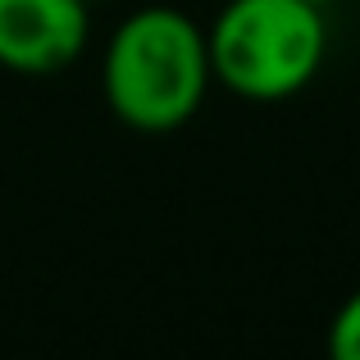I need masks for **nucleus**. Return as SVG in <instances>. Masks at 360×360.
<instances>
[{
    "instance_id": "nucleus-1",
    "label": "nucleus",
    "mask_w": 360,
    "mask_h": 360,
    "mask_svg": "<svg viewBox=\"0 0 360 360\" xmlns=\"http://www.w3.org/2000/svg\"><path fill=\"white\" fill-rule=\"evenodd\" d=\"M214 73L205 27L174 5L128 14L105 51V101L137 132H174L205 105Z\"/></svg>"
},
{
    "instance_id": "nucleus-2",
    "label": "nucleus",
    "mask_w": 360,
    "mask_h": 360,
    "mask_svg": "<svg viewBox=\"0 0 360 360\" xmlns=\"http://www.w3.org/2000/svg\"><path fill=\"white\" fill-rule=\"evenodd\" d=\"M210 73L242 101H288L319 78L324 9L310 0H229L210 27Z\"/></svg>"
},
{
    "instance_id": "nucleus-3",
    "label": "nucleus",
    "mask_w": 360,
    "mask_h": 360,
    "mask_svg": "<svg viewBox=\"0 0 360 360\" xmlns=\"http://www.w3.org/2000/svg\"><path fill=\"white\" fill-rule=\"evenodd\" d=\"M91 37L87 0H0V69L18 78L64 73Z\"/></svg>"
},
{
    "instance_id": "nucleus-4",
    "label": "nucleus",
    "mask_w": 360,
    "mask_h": 360,
    "mask_svg": "<svg viewBox=\"0 0 360 360\" xmlns=\"http://www.w3.org/2000/svg\"><path fill=\"white\" fill-rule=\"evenodd\" d=\"M328 352L338 360H360V292L347 297V306L333 315V328H328Z\"/></svg>"
},
{
    "instance_id": "nucleus-5",
    "label": "nucleus",
    "mask_w": 360,
    "mask_h": 360,
    "mask_svg": "<svg viewBox=\"0 0 360 360\" xmlns=\"http://www.w3.org/2000/svg\"><path fill=\"white\" fill-rule=\"evenodd\" d=\"M310 5H319V9H328V5H338V0H310Z\"/></svg>"
},
{
    "instance_id": "nucleus-6",
    "label": "nucleus",
    "mask_w": 360,
    "mask_h": 360,
    "mask_svg": "<svg viewBox=\"0 0 360 360\" xmlns=\"http://www.w3.org/2000/svg\"><path fill=\"white\" fill-rule=\"evenodd\" d=\"M87 5H91V0H87Z\"/></svg>"
}]
</instances>
